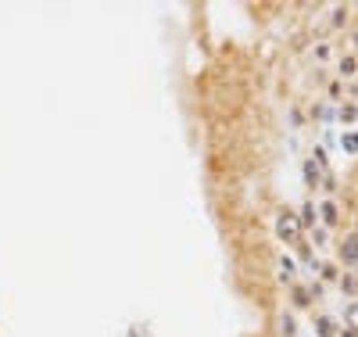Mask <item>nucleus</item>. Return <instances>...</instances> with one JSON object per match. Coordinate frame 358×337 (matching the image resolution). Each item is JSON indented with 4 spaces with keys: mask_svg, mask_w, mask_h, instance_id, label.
Here are the masks:
<instances>
[{
    "mask_svg": "<svg viewBox=\"0 0 358 337\" xmlns=\"http://www.w3.org/2000/svg\"><path fill=\"white\" fill-rule=\"evenodd\" d=\"M276 237L283 244H301V219L294 212H280L276 216Z\"/></svg>",
    "mask_w": 358,
    "mask_h": 337,
    "instance_id": "nucleus-1",
    "label": "nucleus"
},
{
    "mask_svg": "<svg viewBox=\"0 0 358 337\" xmlns=\"http://www.w3.org/2000/svg\"><path fill=\"white\" fill-rule=\"evenodd\" d=\"M341 262H348V266H355L358 262V234H348L344 241H341Z\"/></svg>",
    "mask_w": 358,
    "mask_h": 337,
    "instance_id": "nucleus-2",
    "label": "nucleus"
},
{
    "mask_svg": "<svg viewBox=\"0 0 358 337\" xmlns=\"http://www.w3.org/2000/svg\"><path fill=\"white\" fill-rule=\"evenodd\" d=\"M319 176H323V173H319V162L308 158V162H305V183H308V187H319Z\"/></svg>",
    "mask_w": 358,
    "mask_h": 337,
    "instance_id": "nucleus-3",
    "label": "nucleus"
},
{
    "mask_svg": "<svg viewBox=\"0 0 358 337\" xmlns=\"http://www.w3.org/2000/svg\"><path fill=\"white\" fill-rule=\"evenodd\" d=\"M344 320H348V330L351 334H358V298L348 305V312H344Z\"/></svg>",
    "mask_w": 358,
    "mask_h": 337,
    "instance_id": "nucleus-4",
    "label": "nucleus"
},
{
    "mask_svg": "<svg viewBox=\"0 0 358 337\" xmlns=\"http://www.w3.org/2000/svg\"><path fill=\"white\" fill-rule=\"evenodd\" d=\"M298 219H301V230H305V226H315V205H312V201L301 208V216H298Z\"/></svg>",
    "mask_w": 358,
    "mask_h": 337,
    "instance_id": "nucleus-5",
    "label": "nucleus"
},
{
    "mask_svg": "<svg viewBox=\"0 0 358 337\" xmlns=\"http://www.w3.org/2000/svg\"><path fill=\"white\" fill-rule=\"evenodd\" d=\"M315 327H319V334H323V337H333V334H337L333 320H326V316H319V323H315Z\"/></svg>",
    "mask_w": 358,
    "mask_h": 337,
    "instance_id": "nucleus-6",
    "label": "nucleus"
},
{
    "mask_svg": "<svg viewBox=\"0 0 358 337\" xmlns=\"http://www.w3.org/2000/svg\"><path fill=\"white\" fill-rule=\"evenodd\" d=\"M319 212H323V219H326V223H330V226H333V223H337V205H333V201H326V205H323V208H319Z\"/></svg>",
    "mask_w": 358,
    "mask_h": 337,
    "instance_id": "nucleus-7",
    "label": "nucleus"
},
{
    "mask_svg": "<svg viewBox=\"0 0 358 337\" xmlns=\"http://www.w3.org/2000/svg\"><path fill=\"white\" fill-rule=\"evenodd\" d=\"M341 144H344V151H351V155H355V151H358V133H348Z\"/></svg>",
    "mask_w": 358,
    "mask_h": 337,
    "instance_id": "nucleus-8",
    "label": "nucleus"
},
{
    "mask_svg": "<svg viewBox=\"0 0 358 337\" xmlns=\"http://www.w3.org/2000/svg\"><path fill=\"white\" fill-rule=\"evenodd\" d=\"M341 76H355V58H341Z\"/></svg>",
    "mask_w": 358,
    "mask_h": 337,
    "instance_id": "nucleus-9",
    "label": "nucleus"
},
{
    "mask_svg": "<svg viewBox=\"0 0 358 337\" xmlns=\"http://www.w3.org/2000/svg\"><path fill=\"white\" fill-rule=\"evenodd\" d=\"M344 18H348V8H337L333 11V26H344Z\"/></svg>",
    "mask_w": 358,
    "mask_h": 337,
    "instance_id": "nucleus-10",
    "label": "nucleus"
},
{
    "mask_svg": "<svg viewBox=\"0 0 358 337\" xmlns=\"http://www.w3.org/2000/svg\"><path fill=\"white\" fill-rule=\"evenodd\" d=\"M280 269H283V277H287V280L294 277V262H290V259H280Z\"/></svg>",
    "mask_w": 358,
    "mask_h": 337,
    "instance_id": "nucleus-11",
    "label": "nucleus"
},
{
    "mask_svg": "<svg viewBox=\"0 0 358 337\" xmlns=\"http://www.w3.org/2000/svg\"><path fill=\"white\" fill-rule=\"evenodd\" d=\"M294 298H298V305H308V291L298 287V291H294Z\"/></svg>",
    "mask_w": 358,
    "mask_h": 337,
    "instance_id": "nucleus-12",
    "label": "nucleus"
},
{
    "mask_svg": "<svg viewBox=\"0 0 358 337\" xmlns=\"http://www.w3.org/2000/svg\"><path fill=\"white\" fill-rule=\"evenodd\" d=\"M283 334L294 337V320H290V316H283Z\"/></svg>",
    "mask_w": 358,
    "mask_h": 337,
    "instance_id": "nucleus-13",
    "label": "nucleus"
},
{
    "mask_svg": "<svg viewBox=\"0 0 358 337\" xmlns=\"http://www.w3.org/2000/svg\"><path fill=\"white\" fill-rule=\"evenodd\" d=\"M355 115H358V108H341V119H344V122H351Z\"/></svg>",
    "mask_w": 358,
    "mask_h": 337,
    "instance_id": "nucleus-14",
    "label": "nucleus"
},
{
    "mask_svg": "<svg viewBox=\"0 0 358 337\" xmlns=\"http://www.w3.org/2000/svg\"><path fill=\"white\" fill-rule=\"evenodd\" d=\"M355 273H358V262H355Z\"/></svg>",
    "mask_w": 358,
    "mask_h": 337,
    "instance_id": "nucleus-15",
    "label": "nucleus"
}]
</instances>
